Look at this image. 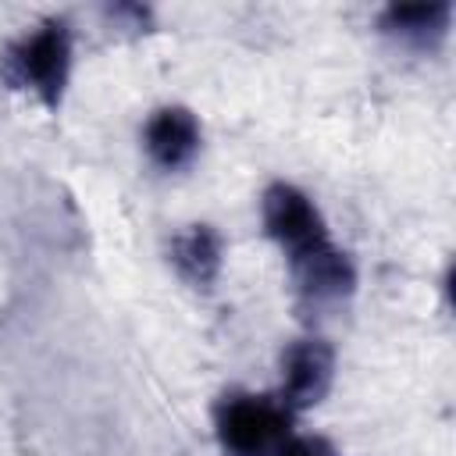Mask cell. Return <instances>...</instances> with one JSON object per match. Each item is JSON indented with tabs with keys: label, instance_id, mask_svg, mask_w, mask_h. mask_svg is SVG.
Masks as SVG:
<instances>
[{
	"label": "cell",
	"instance_id": "obj_2",
	"mask_svg": "<svg viewBox=\"0 0 456 456\" xmlns=\"http://www.w3.org/2000/svg\"><path fill=\"white\" fill-rule=\"evenodd\" d=\"M214 428L228 456H274L278 445L292 435V410L271 395L235 392L217 403Z\"/></svg>",
	"mask_w": 456,
	"mask_h": 456
},
{
	"label": "cell",
	"instance_id": "obj_1",
	"mask_svg": "<svg viewBox=\"0 0 456 456\" xmlns=\"http://www.w3.org/2000/svg\"><path fill=\"white\" fill-rule=\"evenodd\" d=\"M0 75L14 86L32 93L43 107H57L71 75V32L61 18L43 21L36 32L11 43L0 57Z\"/></svg>",
	"mask_w": 456,
	"mask_h": 456
},
{
	"label": "cell",
	"instance_id": "obj_4",
	"mask_svg": "<svg viewBox=\"0 0 456 456\" xmlns=\"http://www.w3.org/2000/svg\"><path fill=\"white\" fill-rule=\"evenodd\" d=\"M335 381V353L321 338H299L281 353V403L289 410L317 406Z\"/></svg>",
	"mask_w": 456,
	"mask_h": 456
},
{
	"label": "cell",
	"instance_id": "obj_8",
	"mask_svg": "<svg viewBox=\"0 0 456 456\" xmlns=\"http://www.w3.org/2000/svg\"><path fill=\"white\" fill-rule=\"evenodd\" d=\"M274 456H338V449L321 435H289Z\"/></svg>",
	"mask_w": 456,
	"mask_h": 456
},
{
	"label": "cell",
	"instance_id": "obj_7",
	"mask_svg": "<svg viewBox=\"0 0 456 456\" xmlns=\"http://www.w3.org/2000/svg\"><path fill=\"white\" fill-rule=\"evenodd\" d=\"M452 18V4L449 0H431V4H392L381 14V28L392 36H403L410 43H428L445 36Z\"/></svg>",
	"mask_w": 456,
	"mask_h": 456
},
{
	"label": "cell",
	"instance_id": "obj_5",
	"mask_svg": "<svg viewBox=\"0 0 456 456\" xmlns=\"http://www.w3.org/2000/svg\"><path fill=\"white\" fill-rule=\"evenodd\" d=\"M142 142L157 167L178 171V167L192 164V157L200 150V121L189 107H160L146 121Z\"/></svg>",
	"mask_w": 456,
	"mask_h": 456
},
{
	"label": "cell",
	"instance_id": "obj_3",
	"mask_svg": "<svg viewBox=\"0 0 456 456\" xmlns=\"http://www.w3.org/2000/svg\"><path fill=\"white\" fill-rule=\"evenodd\" d=\"M260 214H264L267 235L285 249L289 264L306 260V256L331 246V235L324 228L321 210L314 207V200L303 189H296L289 182L267 185V192L260 200Z\"/></svg>",
	"mask_w": 456,
	"mask_h": 456
},
{
	"label": "cell",
	"instance_id": "obj_6",
	"mask_svg": "<svg viewBox=\"0 0 456 456\" xmlns=\"http://www.w3.org/2000/svg\"><path fill=\"white\" fill-rule=\"evenodd\" d=\"M171 264L189 285L210 289L224 264V242L210 224H189L171 239Z\"/></svg>",
	"mask_w": 456,
	"mask_h": 456
}]
</instances>
